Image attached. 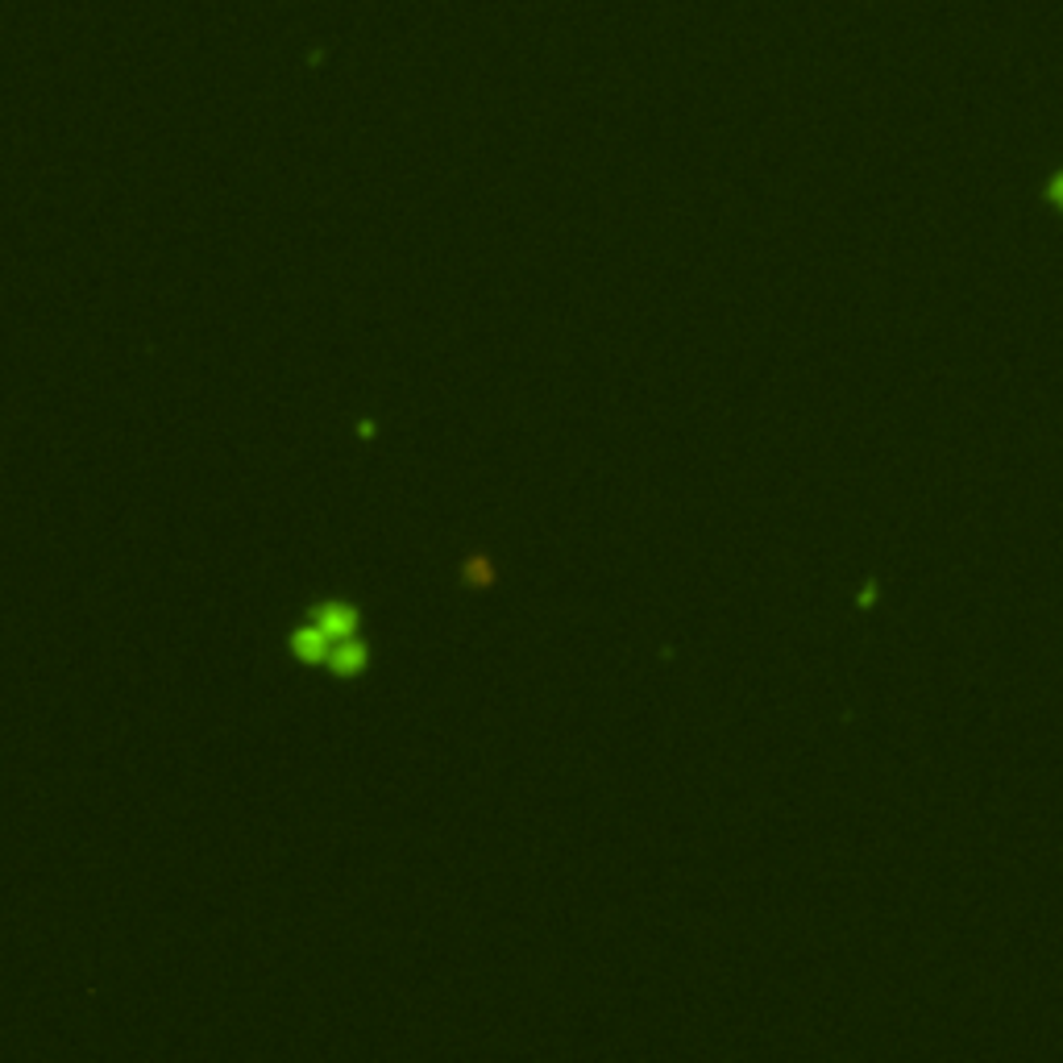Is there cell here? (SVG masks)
I'll return each instance as SVG.
<instances>
[{"mask_svg": "<svg viewBox=\"0 0 1063 1063\" xmlns=\"http://www.w3.org/2000/svg\"><path fill=\"white\" fill-rule=\"evenodd\" d=\"M312 623L329 636L332 648H337L341 640L357 636V611L350 607V603H325V607H316V611H312Z\"/></svg>", "mask_w": 1063, "mask_h": 1063, "instance_id": "cell-1", "label": "cell"}, {"mask_svg": "<svg viewBox=\"0 0 1063 1063\" xmlns=\"http://www.w3.org/2000/svg\"><path fill=\"white\" fill-rule=\"evenodd\" d=\"M1055 195H1060V204H1063V179H1060V184H1055Z\"/></svg>", "mask_w": 1063, "mask_h": 1063, "instance_id": "cell-3", "label": "cell"}, {"mask_svg": "<svg viewBox=\"0 0 1063 1063\" xmlns=\"http://www.w3.org/2000/svg\"><path fill=\"white\" fill-rule=\"evenodd\" d=\"M366 665H370V653H366V644H362L357 636L341 640V644L329 653V669L337 673V678H357Z\"/></svg>", "mask_w": 1063, "mask_h": 1063, "instance_id": "cell-2", "label": "cell"}]
</instances>
